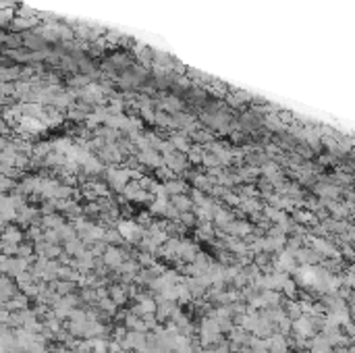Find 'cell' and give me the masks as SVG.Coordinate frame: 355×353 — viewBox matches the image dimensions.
<instances>
[{
    "instance_id": "6da1fadb",
    "label": "cell",
    "mask_w": 355,
    "mask_h": 353,
    "mask_svg": "<svg viewBox=\"0 0 355 353\" xmlns=\"http://www.w3.org/2000/svg\"><path fill=\"white\" fill-rule=\"evenodd\" d=\"M106 260H108L110 266H118V264H120V254L115 252V249H110V252L106 254Z\"/></svg>"
}]
</instances>
